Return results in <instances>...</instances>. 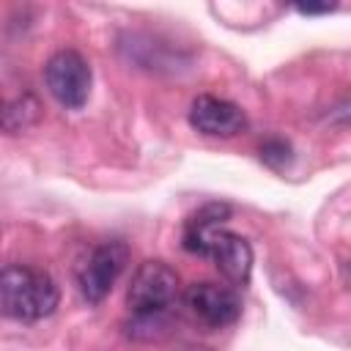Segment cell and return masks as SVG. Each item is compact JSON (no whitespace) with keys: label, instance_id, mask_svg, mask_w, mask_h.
Listing matches in <instances>:
<instances>
[{"label":"cell","instance_id":"obj_1","mask_svg":"<svg viewBox=\"0 0 351 351\" xmlns=\"http://www.w3.org/2000/svg\"><path fill=\"white\" fill-rule=\"evenodd\" d=\"M60 302L58 282L52 274L36 266L11 263L0 274V304L14 321H41L55 313Z\"/></svg>","mask_w":351,"mask_h":351},{"label":"cell","instance_id":"obj_2","mask_svg":"<svg viewBox=\"0 0 351 351\" xmlns=\"http://www.w3.org/2000/svg\"><path fill=\"white\" fill-rule=\"evenodd\" d=\"M178 299V274L162 261H143L132 274L126 291V307L132 313L134 329L162 326V318Z\"/></svg>","mask_w":351,"mask_h":351},{"label":"cell","instance_id":"obj_3","mask_svg":"<svg viewBox=\"0 0 351 351\" xmlns=\"http://www.w3.org/2000/svg\"><path fill=\"white\" fill-rule=\"evenodd\" d=\"M129 263L126 241H101L96 244L77 266V288L88 304H99L121 277Z\"/></svg>","mask_w":351,"mask_h":351},{"label":"cell","instance_id":"obj_4","mask_svg":"<svg viewBox=\"0 0 351 351\" xmlns=\"http://www.w3.org/2000/svg\"><path fill=\"white\" fill-rule=\"evenodd\" d=\"M90 63L77 49H58L44 63L47 90L69 110H80L90 96Z\"/></svg>","mask_w":351,"mask_h":351},{"label":"cell","instance_id":"obj_5","mask_svg":"<svg viewBox=\"0 0 351 351\" xmlns=\"http://www.w3.org/2000/svg\"><path fill=\"white\" fill-rule=\"evenodd\" d=\"M184 304L186 310L206 326L211 329H222L239 321L241 315V299L233 288L219 285V282H192L184 291Z\"/></svg>","mask_w":351,"mask_h":351},{"label":"cell","instance_id":"obj_6","mask_svg":"<svg viewBox=\"0 0 351 351\" xmlns=\"http://www.w3.org/2000/svg\"><path fill=\"white\" fill-rule=\"evenodd\" d=\"M203 258H211L214 266L222 271L225 280L233 285H247L252 274V247L244 236L228 230V228H214L203 244Z\"/></svg>","mask_w":351,"mask_h":351},{"label":"cell","instance_id":"obj_7","mask_svg":"<svg viewBox=\"0 0 351 351\" xmlns=\"http://www.w3.org/2000/svg\"><path fill=\"white\" fill-rule=\"evenodd\" d=\"M189 123L208 137H236L247 129V115L236 101L203 93L189 107Z\"/></svg>","mask_w":351,"mask_h":351},{"label":"cell","instance_id":"obj_8","mask_svg":"<svg viewBox=\"0 0 351 351\" xmlns=\"http://www.w3.org/2000/svg\"><path fill=\"white\" fill-rule=\"evenodd\" d=\"M230 217V206L228 203H206L203 208H197L186 222H184V236H181V244L186 252L192 255H200L203 252V244L208 239V233L214 228H222V222Z\"/></svg>","mask_w":351,"mask_h":351},{"label":"cell","instance_id":"obj_9","mask_svg":"<svg viewBox=\"0 0 351 351\" xmlns=\"http://www.w3.org/2000/svg\"><path fill=\"white\" fill-rule=\"evenodd\" d=\"M36 118H38V101H36L33 93L16 96V99L8 101L5 110H3V126H5V132H11V134L27 129Z\"/></svg>","mask_w":351,"mask_h":351},{"label":"cell","instance_id":"obj_10","mask_svg":"<svg viewBox=\"0 0 351 351\" xmlns=\"http://www.w3.org/2000/svg\"><path fill=\"white\" fill-rule=\"evenodd\" d=\"M261 159L266 165H271V167H282V165L291 162V145L285 140H280V137H271V140H266L261 145Z\"/></svg>","mask_w":351,"mask_h":351},{"label":"cell","instance_id":"obj_11","mask_svg":"<svg viewBox=\"0 0 351 351\" xmlns=\"http://www.w3.org/2000/svg\"><path fill=\"white\" fill-rule=\"evenodd\" d=\"M296 11L299 14H329V11H335V3H299L296 5Z\"/></svg>","mask_w":351,"mask_h":351}]
</instances>
